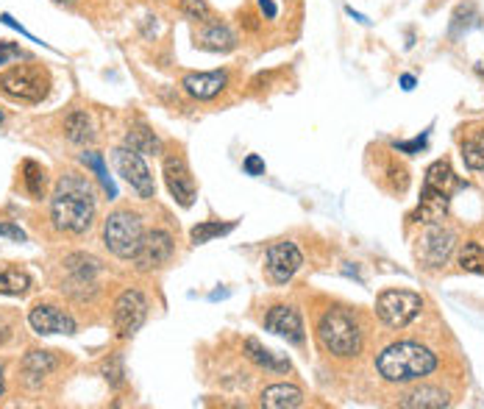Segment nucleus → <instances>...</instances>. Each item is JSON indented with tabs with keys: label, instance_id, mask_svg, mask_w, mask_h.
I'll return each mask as SVG.
<instances>
[{
	"label": "nucleus",
	"instance_id": "nucleus-1",
	"mask_svg": "<svg viewBox=\"0 0 484 409\" xmlns=\"http://www.w3.org/2000/svg\"><path fill=\"white\" fill-rule=\"evenodd\" d=\"M95 212H98V198H95V187L84 173H65L56 189L50 195V220L62 234L81 237L95 223Z\"/></svg>",
	"mask_w": 484,
	"mask_h": 409
},
{
	"label": "nucleus",
	"instance_id": "nucleus-2",
	"mask_svg": "<svg viewBox=\"0 0 484 409\" xmlns=\"http://www.w3.org/2000/svg\"><path fill=\"white\" fill-rule=\"evenodd\" d=\"M376 370L384 382L390 384H410L432 376L437 370V354L412 340H401L387 345L376 357Z\"/></svg>",
	"mask_w": 484,
	"mask_h": 409
},
{
	"label": "nucleus",
	"instance_id": "nucleus-3",
	"mask_svg": "<svg viewBox=\"0 0 484 409\" xmlns=\"http://www.w3.org/2000/svg\"><path fill=\"white\" fill-rule=\"evenodd\" d=\"M318 340L326 354L340 357V359L357 357L362 351V326L351 309H342V306L326 309L318 323Z\"/></svg>",
	"mask_w": 484,
	"mask_h": 409
},
{
	"label": "nucleus",
	"instance_id": "nucleus-4",
	"mask_svg": "<svg viewBox=\"0 0 484 409\" xmlns=\"http://www.w3.org/2000/svg\"><path fill=\"white\" fill-rule=\"evenodd\" d=\"M48 92H50V73L36 62L12 65L0 73V95L12 104L36 106L45 101Z\"/></svg>",
	"mask_w": 484,
	"mask_h": 409
},
{
	"label": "nucleus",
	"instance_id": "nucleus-5",
	"mask_svg": "<svg viewBox=\"0 0 484 409\" xmlns=\"http://www.w3.org/2000/svg\"><path fill=\"white\" fill-rule=\"evenodd\" d=\"M142 218L131 209H114L104 220V245L118 259H134L142 243Z\"/></svg>",
	"mask_w": 484,
	"mask_h": 409
},
{
	"label": "nucleus",
	"instance_id": "nucleus-6",
	"mask_svg": "<svg viewBox=\"0 0 484 409\" xmlns=\"http://www.w3.org/2000/svg\"><path fill=\"white\" fill-rule=\"evenodd\" d=\"M420 309L423 298L410 289H384L376 298V318L390 328L410 326L420 315Z\"/></svg>",
	"mask_w": 484,
	"mask_h": 409
},
{
	"label": "nucleus",
	"instance_id": "nucleus-7",
	"mask_svg": "<svg viewBox=\"0 0 484 409\" xmlns=\"http://www.w3.org/2000/svg\"><path fill=\"white\" fill-rule=\"evenodd\" d=\"M111 162L118 175H123V181L137 192L142 201H150L153 195H157V181H153V173L148 170L142 153L123 145L118 150H111Z\"/></svg>",
	"mask_w": 484,
	"mask_h": 409
},
{
	"label": "nucleus",
	"instance_id": "nucleus-8",
	"mask_svg": "<svg viewBox=\"0 0 484 409\" xmlns=\"http://www.w3.org/2000/svg\"><path fill=\"white\" fill-rule=\"evenodd\" d=\"M65 270H67V282L62 284V289H67L75 298H89V292L98 289V276L104 273V262L92 253H70L65 259Z\"/></svg>",
	"mask_w": 484,
	"mask_h": 409
},
{
	"label": "nucleus",
	"instance_id": "nucleus-9",
	"mask_svg": "<svg viewBox=\"0 0 484 409\" xmlns=\"http://www.w3.org/2000/svg\"><path fill=\"white\" fill-rule=\"evenodd\" d=\"M148 298L145 292L140 289H123L120 298L114 301V309H111V323H114V331H118L120 340H128L134 337L137 331L142 328V323L148 320Z\"/></svg>",
	"mask_w": 484,
	"mask_h": 409
},
{
	"label": "nucleus",
	"instance_id": "nucleus-10",
	"mask_svg": "<svg viewBox=\"0 0 484 409\" xmlns=\"http://www.w3.org/2000/svg\"><path fill=\"white\" fill-rule=\"evenodd\" d=\"M173 253H176V243H173V234L167 228H150L142 234V243L134 253V267L150 273V270H159L165 265H170Z\"/></svg>",
	"mask_w": 484,
	"mask_h": 409
},
{
	"label": "nucleus",
	"instance_id": "nucleus-11",
	"mask_svg": "<svg viewBox=\"0 0 484 409\" xmlns=\"http://www.w3.org/2000/svg\"><path fill=\"white\" fill-rule=\"evenodd\" d=\"M301 265H303V253L293 240H279V243L267 245L265 270H267L270 282H276V284L293 282V276L301 270Z\"/></svg>",
	"mask_w": 484,
	"mask_h": 409
},
{
	"label": "nucleus",
	"instance_id": "nucleus-12",
	"mask_svg": "<svg viewBox=\"0 0 484 409\" xmlns=\"http://www.w3.org/2000/svg\"><path fill=\"white\" fill-rule=\"evenodd\" d=\"M454 245H457V234L451 228H445L442 223H429V228H426L423 237L418 240L415 253L426 267H442L451 259Z\"/></svg>",
	"mask_w": 484,
	"mask_h": 409
},
{
	"label": "nucleus",
	"instance_id": "nucleus-13",
	"mask_svg": "<svg viewBox=\"0 0 484 409\" xmlns=\"http://www.w3.org/2000/svg\"><path fill=\"white\" fill-rule=\"evenodd\" d=\"M162 175H165V184H167L170 195L176 198L179 206L189 209L192 204H196L198 187H196V179H192V173H189V165L184 162V156H176V153L165 156Z\"/></svg>",
	"mask_w": 484,
	"mask_h": 409
},
{
	"label": "nucleus",
	"instance_id": "nucleus-14",
	"mask_svg": "<svg viewBox=\"0 0 484 409\" xmlns=\"http://www.w3.org/2000/svg\"><path fill=\"white\" fill-rule=\"evenodd\" d=\"M28 326L36 331V335H75L79 331V323H75V318L70 315V312H65L62 306L56 304H36L31 306L28 312Z\"/></svg>",
	"mask_w": 484,
	"mask_h": 409
},
{
	"label": "nucleus",
	"instance_id": "nucleus-15",
	"mask_svg": "<svg viewBox=\"0 0 484 409\" xmlns=\"http://www.w3.org/2000/svg\"><path fill=\"white\" fill-rule=\"evenodd\" d=\"M265 328L273 331V335H279V337H284L287 343H293V345H303V340H306L301 312L296 306H289V304L270 306L267 315H265Z\"/></svg>",
	"mask_w": 484,
	"mask_h": 409
},
{
	"label": "nucleus",
	"instance_id": "nucleus-16",
	"mask_svg": "<svg viewBox=\"0 0 484 409\" xmlns=\"http://www.w3.org/2000/svg\"><path fill=\"white\" fill-rule=\"evenodd\" d=\"M181 87L189 97L196 101H211L228 87V73L226 70H211V73H187L181 78Z\"/></svg>",
	"mask_w": 484,
	"mask_h": 409
},
{
	"label": "nucleus",
	"instance_id": "nucleus-17",
	"mask_svg": "<svg viewBox=\"0 0 484 409\" xmlns=\"http://www.w3.org/2000/svg\"><path fill=\"white\" fill-rule=\"evenodd\" d=\"M198 45L204 50H211V53H231L240 45V39L234 31H231L228 23L211 17L209 23H201V28H198Z\"/></svg>",
	"mask_w": 484,
	"mask_h": 409
},
{
	"label": "nucleus",
	"instance_id": "nucleus-18",
	"mask_svg": "<svg viewBox=\"0 0 484 409\" xmlns=\"http://www.w3.org/2000/svg\"><path fill=\"white\" fill-rule=\"evenodd\" d=\"M59 357H56V351H28L23 357V379L28 387H40L45 382V376H50L56 367H59Z\"/></svg>",
	"mask_w": 484,
	"mask_h": 409
},
{
	"label": "nucleus",
	"instance_id": "nucleus-19",
	"mask_svg": "<svg viewBox=\"0 0 484 409\" xmlns=\"http://www.w3.org/2000/svg\"><path fill=\"white\" fill-rule=\"evenodd\" d=\"M242 354L248 362H254L257 367L267 370V374H289V359H281L279 354H273L270 348H265L257 337H248L242 343Z\"/></svg>",
	"mask_w": 484,
	"mask_h": 409
},
{
	"label": "nucleus",
	"instance_id": "nucleus-20",
	"mask_svg": "<svg viewBox=\"0 0 484 409\" xmlns=\"http://www.w3.org/2000/svg\"><path fill=\"white\" fill-rule=\"evenodd\" d=\"M262 406L267 409H298L303 406V390L298 384H270L262 390V396H259Z\"/></svg>",
	"mask_w": 484,
	"mask_h": 409
},
{
	"label": "nucleus",
	"instance_id": "nucleus-21",
	"mask_svg": "<svg viewBox=\"0 0 484 409\" xmlns=\"http://www.w3.org/2000/svg\"><path fill=\"white\" fill-rule=\"evenodd\" d=\"M449 201H451V195H442L437 189L423 187L420 204H418V212H415V220L426 223V226H429V223H442L445 214H449Z\"/></svg>",
	"mask_w": 484,
	"mask_h": 409
},
{
	"label": "nucleus",
	"instance_id": "nucleus-22",
	"mask_svg": "<svg viewBox=\"0 0 484 409\" xmlns=\"http://www.w3.org/2000/svg\"><path fill=\"white\" fill-rule=\"evenodd\" d=\"M423 187L437 189L442 195H454L459 189V175L454 173V167L445 162V159H437V162H432L429 167H426Z\"/></svg>",
	"mask_w": 484,
	"mask_h": 409
},
{
	"label": "nucleus",
	"instance_id": "nucleus-23",
	"mask_svg": "<svg viewBox=\"0 0 484 409\" xmlns=\"http://www.w3.org/2000/svg\"><path fill=\"white\" fill-rule=\"evenodd\" d=\"M451 398L445 390L440 387H429V384H423V387H415L412 393H406L398 406H406V409H442V406H449Z\"/></svg>",
	"mask_w": 484,
	"mask_h": 409
},
{
	"label": "nucleus",
	"instance_id": "nucleus-24",
	"mask_svg": "<svg viewBox=\"0 0 484 409\" xmlns=\"http://www.w3.org/2000/svg\"><path fill=\"white\" fill-rule=\"evenodd\" d=\"M65 134L67 140L75 145H89L95 140V126H92V117L84 109H73L65 117Z\"/></svg>",
	"mask_w": 484,
	"mask_h": 409
},
{
	"label": "nucleus",
	"instance_id": "nucleus-25",
	"mask_svg": "<svg viewBox=\"0 0 484 409\" xmlns=\"http://www.w3.org/2000/svg\"><path fill=\"white\" fill-rule=\"evenodd\" d=\"M20 175H23V187L26 192L31 195L34 201H42L45 198V189H48V170L34 162V159H26L23 167H20Z\"/></svg>",
	"mask_w": 484,
	"mask_h": 409
},
{
	"label": "nucleus",
	"instance_id": "nucleus-26",
	"mask_svg": "<svg viewBox=\"0 0 484 409\" xmlns=\"http://www.w3.org/2000/svg\"><path fill=\"white\" fill-rule=\"evenodd\" d=\"M31 276L20 267H6L0 270V296H14V298H23L31 292Z\"/></svg>",
	"mask_w": 484,
	"mask_h": 409
},
{
	"label": "nucleus",
	"instance_id": "nucleus-27",
	"mask_svg": "<svg viewBox=\"0 0 484 409\" xmlns=\"http://www.w3.org/2000/svg\"><path fill=\"white\" fill-rule=\"evenodd\" d=\"M234 228H237V220H226V223H220V220H204L198 226H192L189 243L192 245H206V243L218 240V237H226V234H231Z\"/></svg>",
	"mask_w": 484,
	"mask_h": 409
},
{
	"label": "nucleus",
	"instance_id": "nucleus-28",
	"mask_svg": "<svg viewBox=\"0 0 484 409\" xmlns=\"http://www.w3.org/2000/svg\"><path fill=\"white\" fill-rule=\"evenodd\" d=\"M79 162H81V165H84L89 173L98 175V181H101V187L106 189L109 201L118 198V187H114V179L109 175V170H106V162H104V156H101L98 150H84V153H79Z\"/></svg>",
	"mask_w": 484,
	"mask_h": 409
},
{
	"label": "nucleus",
	"instance_id": "nucleus-29",
	"mask_svg": "<svg viewBox=\"0 0 484 409\" xmlns=\"http://www.w3.org/2000/svg\"><path fill=\"white\" fill-rule=\"evenodd\" d=\"M126 148L137 150V153H159L162 150V140L153 134L148 126H131L126 134Z\"/></svg>",
	"mask_w": 484,
	"mask_h": 409
},
{
	"label": "nucleus",
	"instance_id": "nucleus-30",
	"mask_svg": "<svg viewBox=\"0 0 484 409\" xmlns=\"http://www.w3.org/2000/svg\"><path fill=\"white\" fill-rule=\"evenodd\" d=\"M459 150H462L465 165H468L471 170H484V128L465 136Z\"/></svg>",
	"mask_w": 484,
	"mask_h": 409
},
{
	"label": "nucleus",
	"instance_id": "nucleus-31",
	"mask_svg": "<svg viewBox=\"0 0 484 409\" xmlns=\"http://www.w3.org/2000/svg\"><path fill=\"white\" fill-rule=\"evenodd\" d=\"M459 267L465 273H479V276H484V245L479 243H465L459 257H457Z\"/></svg>",
	"mask_w": 484,
	"mask_h": 409
},
{
	"label": "nucleus",
	"instance_id": "nucleus-32",
	"mask_svg": "<svg viewBox=\"0 0 484 409\" xmlns=\"http://www.w3.org/2000/svg\"><path fill=\"white\" fill-rule=\"evenodd\" d=\"M179 12L187 17V19H192V23H209L211 17H215V12H211V6L206 4V0H181L179 4Z\"/></svg>",
	"mask_w": 484,
	"mask_h": 409
},
{
	"label": "nucleus",
	"instance_id": "nucleus-33",
	"mask_svg": "<svg viewBox=\"0 0 484 409\" xmlns=\"http://www.w3.org/2000/svg\"><path fill=\"white\" fill-rule=\"evenodd\" d=\"M101 370H104V379L109 382V387L120 390V387L126 384V362H123L120 354H111V357L104 362Z\"/></svg>",
	"mask_w": 484,
	"mask_h": 409
},
{
	"label": "nucleus",
	"instance_id": "nucleus-34",
	"mask_svg": "<svg viewBox=\"0 0 484 409\" xmlns=\"http://www.w3.org/2000/svg\"><path fill=\"white\" fill-rule=\"evenodd\" d=\"M23 56H26V53L20 50V45L6 42V39H4V42H0V67L9 65V62H20Z\"/></svg>",
	"mask_w": 484,
	"mask_h": 409
},
{
	"label": "nucleus",
	"instance_id": "nucleus-35",
	"mask_svg": "<svg viewBox=\"0 0 484 409\" xmlns=\"http://www.w3.org/2000/svg\"><path fill=\"white\" fill-rule=\"evenodd\" d=\"M0 237L4 240H12V243H26L28 237H26V231L17 226V223H9V220H4L0 223Z\"/></svg>",
	"mask_w": 484,
	"mask_h": 409
},
{
	"label": "nucleus",
	"instance_id": "nucleus-36",
	"mask_svg": "<svg viewBox=\"0 0 484 409\" xmlns=\"http://www.w3.org/2000/svg\"><path fill=\"white\" fill-rule=\"evenodd\" d=\"M242 170L248 175H265V159L259 153H248L245 159H242Z\"/></svg>",
	"mask_w": 484,
	"mask_h": 409
},
{
	"label": "nucleus",
	"instance_id": "nucleus-37",
	"mask_svg": "<svg viewBox=\"0 0 484 409\" xmlns=\"http://www.w3.org/2000/svg\"><path fill=\"white\" fill-rule=\"evenodd\" d=\"M0 23H4V26H9V28H14L17 34H20V36H26V39H31V42H40V39H36L34 34H28L20 23H14V19H12V14H0ZM42 45V42H40Z\"/></svg>",
	"mask_w": 484,
	"mask_h": 409
},
{
	"label": "nucleus",
	"instance_id": "nucleus-38",
	"mask_svg": "<svg viewBox=\"0 0 484 409\" xmlns=\"http://www.w3.org/2000/svg\"><path fill=\"white\" fill-rule=\"evenodd\" d=\"M396 148L403 150V153H418V150L426 148V136H418V140H412V143H396Z\"/></svg>",
	"mask_w": 484,
	"mask_h": 409
},
{
	"label": "nucleus",
	"instance_id": "nucleus-39",
	"mask_svg": "<svg viewBox=\"0 0 484 409\" xmlns=\"http://www.w3.org/2000/svg\"><path fill=\"white\" fill-rule=\"evenodd\" d=\"M259 12L265 14V19H276L279 17V6L273 0H259Z\"/></svg>",
	"mask_w": 484,
	"mask_h": 409
},
{
	"label": "nucleus",
	"instance_id": "nucleus-40",
	"mask_svg": "<svg viewBox=\"0 0 484 409\" xmlns=\"http://www.w3.org/2000/svg\"><path fill=\"white\" fill-rule=\"evenodd\" d=\"M401 87H403L406 92H410V89H415V75H410V73H406V75H401Z\"/></svg>",
	"mask_w": 484,
	"mask_h": 409
},
{
	"label": "nucleus",
	"instance_id": "nucleus-41",
	"mask_svg": "<svg viewBox=\"0 0 484 409\" xmlns=\"http://www.w3.org/2000/svg\"><path fill=\"white\" fill-rule=\"evenodd\" d=\"M345 12H348V14H351V17L357 19V23H367V17H365V14H359V12H354L351 6H345Z\"/></svg>",
	"mask_w": 484,
	"mask_h": 409
},
{
	"label": "nucleus",
	"instance_id": "nucleus-42",
	"mask_svg": "<svg viewBox=\"0 0 484 409\" xmlns=\"http://www.w3.org/2000/svg\"><path fill=\"white\" fill-rule=\"evenodd\" d=\"M4 390H6V376H4V362H0V398H4Z\"/></svg>",
	"mask_w": 484,
	"mask_h": 409
},
{
	"label": "nucleus",
	"instance_id": "nucleus-43",
	"mask_svg": "<svg viewBox=\"0 0 484 409\" xmlns=\"http://www.w3.org/2000/svg\"><path fill=\"white\" fill-rule=\"evenodd\" d=\"M53 4H59V6H67V9H70V6L79 4V0H53Z\"/></svg>",
	"mask_w": 484,
	"mask_h": 409
},
{
	"label": "nucleus",
	"instance_id": "nucleus-44",
	"mask_svg": "<svg viewBox=\"0 0 484 409\" xmlns=\"http://www.w3.org/2000/svg\"><path fill=\"white\" fill-rule=\"evenodd\" d=\"M4 120H6V114H4V112H0V123H4Z\"/></svg>",
	"mask_w": 484,
	"mask_h": 409
}]
</instances>
